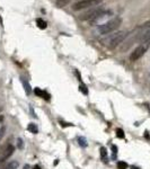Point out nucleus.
<instances>
[{"instance_id":"nucleus-1","label":"nucleus","mask_w":150,"mask_h":169,"mask_svg":"<svg viewBox=\"0 0 150 169\" xmlns=\"http://www.w3.org/2000/svg\"><path fill=\"white\" fill-rule=\"evenodd\" d=\"M127 36V32L125 31H120L116 32L114 34H108L104 38L101 39V42L104 46L108 49H115L117 45L121 44Z\"/></svg>"},{"instance_id":"nucleus-2","label":"nucleus","mask_w":150,"mask_h":169,"mask_svg":"<svg viewBox=\"0 0 150 169\" xmlns=\"http://www.w3.org/2000/svg\"><path fill=\"white\" fill-rule=\"evenodd\" d=\"M122 24V18L121 17H114L108 22L104 23L102 25H99L97 28V32L99 34H103V35H108L112 32L116 31L117 28L120 27V25Z\"/></svg>"},{"instance_id":"nucleus-3","label":"nucleus","mask_w":150,"mask_h":169,"mask_svg":"<svg viewBox=\"0 0 150 169\" xmlns=\"http://www.w3.org/2000/svg\"><path fill=\"white\" fill-rule=\"evenodd\" d=\"M102 1L103 0H80V1H77L76 3H74L72 9H74V10H81V9L95 8V7L98 6Z\"/></svg>"},{"instance_id":"nucleus-4","label":"nucleus","mask_w":150,"mask_h":169,"mask_svg":"<svg viewBox=\"0 0 150 169\" xmlns=\"http://www.w3.org/2000/svg\"><path fill=\"white\" fill-rule=\"evenodd\" d=\"M150 46V41H147V42H142L141 44L139 45L138 48L134 49V51H133L132 53H131L130 55V60L132 62L134 61H138L141 56H143V54L146 53L148 51V49H149Z\"/></svg>"},{"instance_id":"nucleus-5","label":"nucleus","mask_w":150,"mask_h":169,"mask_svg":"<svg viewBox=\"0 0 150 169\" xmlns=\"http://www.w3.org/2000/svg\"><path fill=\"white\" fill-rule=\"evenodd\" d=\"M103 10H104V9L101 8V7H99V8H91L88 11H86V13H84L82 15H80L79 19L80 20H88V22L93 23L99 15L102 14Z\"/></svg>"},{"instance_id":"nucleus-6","label":"nucleus","mask_w":150,"mask_h":169,"mask_svg":"<svg viewBox=\"0 0 150 169\" xmlns=\"http://www.w3.org/2000/svg\"><path fill=\"white\" fill-rule=\"evenodd\" d=\"M14 151H15V146H12V144H7V146H3V149L0 151V163L7 160L14 153Z\"/></svg>"},{"instance_id":"nucleus-7","label":"nucleus","mask_w":150,"mask_h":169,"mask_svg":"<svg viewBox=\"0 0 150 169\" xmlns=\"http://www.w3.org/2000/svg\"><path fill=\"white\" fill-rule=\"evenodd\" d=\"M34 93H35V95L39 96V97H41V98H45V99L50 98V95H49L48 93H45L44 90L40 89V88H35V89H34Z\"/></svg>"},{"instance_id":"nucleus-8","label":"nucleus","mask_w":150,"mask_h":169,"mask_svg":"<svg viewBox=\"0 0 150 169\" xmlns=\"http://www.w3.org/2000/svg\"><path fill=\"white\" fill-rule=\"evenodd\" d=\"M18 168V162L17 161H10L3 167V169H17Z\"/></svg>"},{"instance_id":"nucleus-9","label":"nucleus","mask_w":150,"mask_h":169,"mask_svg":"<svg viewBox=\"0 0 150 169\" xmlns=\"http://www.w3.org/2000/svg\"><path fill=\"white\" fill-rule=\"evenodd\" d=\"M54 3H55L57 7L62 8V7H65V6H67L69 3H70V0H54Z\"/></svg>"},{"instance_id":"nucleus-10","label":"nucleus","mask_w":150,"mask_h":169,"mask_svg":"<svg viewBox=\"0 0 150 169\" xmlns=\"http://www.w3.org/2000/svg\"><path fill=\"white\" fill-rule=\"evenodd\" d=\"M101 157H102V160L104 161V162H106V161L108 160V158H107V150L105 149L104 146H102V148H101Z\"/></svg>"},{"instance_id":"nucleus-11","label":"nucleus","mask_w":150,"mask_h":169,"mask_svg":"<svg viewBox=\"0 0 150 169\" xmlns=\"http://www.w3.org/2000/svg\"><path fill=\"white\" fill-rule=\"evenodd\" d=\"M36 24H37V26L41 28V29H45L46 28V22H44V20L42 19V18H37L36 19Z\"/></svg>"},{"instance_id":"nucleus-12","label":"nucleus","mask_w":150,"mask_h":169,"mask_svg":"<svg viewBox=\"0 0 150 169\" xmlns=\"http://www.w3.org/2000/svg\"><path fill=\"white\" fill-rule=\"evenodd\" d=\"M27 130H28L29 132L34 133V134H36L37 131H39V130H37V126H36V125H35V124H33V123L29 124L28 127H27Z\"/></svg>"},{"instance_id":"nucleus-13","label":"nucleus","mask_w":150,"mask_h":169,"mask_svg":"<svg viewBox=\"0 0 150 169\" xmlns=\"http://www.w3.org/2000/svg\"><path fill=\"white\" fill-rule=\"evenodd\" d=\"M22 81H23V84H24V87H25V91L27 93V95H29V94L32 93V90H31V87H29V84H28V82L27 81H25L24 79H22Z\"/></svg>"},{"instance_id":"nucleus-14","label":"nucleus","mask_w":150,"mask_h":169,"mask_svg":"<svg viewBox=\"0 0 150 169\" xmlns=\"http://www.w3.org/2000/svg\"><path fill=\"white\" fill-rule=\"evenodd\" d=\"M79 90L84 94V95H88V89H87V87H86V84H79Z\"/></svg>"},{"instance_id":"nucleus-15","label":"nucleus","mask_w":150,"mask_h":169,"mask_svg":"<svg viewBox=\"0 0 150 169\" xmlns=\"http://www.w3.org/2000/svg\"><path fill=\"white\" fill-rule=\"evenodd\" d=\"M127 163L125 161H119L117 162V168L119 169H127Z\"/></svg>"},{"instance_id":"nucleus-16","label":"nucleus","mask_w":150,"mask_h":169,"mask_svg":"<svg viewBox=\"0 0 150 169\" xmlns=\"http://www.w3.org/2000/svg\"><path fill=\"white\" fill-rule=\"evenodd\" d=\"M78 142H79V144L81 146H87V141H86L85 138H82V136L78 138Z\"/></svg>"},{"instance_id":"nucleus-17","label":"nucleus","mask_w":150,"mask_h":169,"mask_svg":"<svg viewBox=\"0 0 150 169\" xmlns=\"http://www.w3.org/2000/svg\"><path fill=\"white\" fill-rule=\"evenodd\" d=\"M147 41H150V29L144 34L143 37L141 38V42H147Z\"/></svg>"},{"instance_id":"nucleus-18","label":"nucleus","mask_w":150,"mask_h":169,"mask_svg":"<svg viewBox=\"0 0 150 169\" xmlns=\"http://www.w3.org/2000/svg\"><path fill=\"white\" fill-rule=\"evenodd\" d=\"M116 135H117L119 138H121V139L124 138V132H123V130H122V129H117V130H116Z\"/></svg>"},{"instance_id":"nucleus-19","label":"nucleus","mask_w":150,"mask_h":169,"mask_svg":"<svg viewBox=\"0 0 150 169\" xmlns=\"http://www.w3.org/2000/svg\"><path fill=\"white\" fill-rule=\"evenodd\" d=\"M5 132H6V127H5V126L0 127V141L3 140V135H5Z\"/></svg>"},{"instance_id":"nucleus-20","label":"nucleus","mask_w":150,"mask_h":169,"mask_svg":"<svg viewBox=\"0 0 150 169\" xmlns=\"http://www.w3.org/2000/svg\"><path fill=\"white\" fill-rule=\"evenodd\" d=\"M112 150H113V157H115V153H117V148L115 146H112Z\"/></svg>"},{"instance_id":"nucleus-21","label":"nucleus","mask_w":150,"mask_h":169,"mask_svg":"<svg viewBox=\"0 0 150 169\" xmlns=\"http://www.w3.org/2000/svg\"><path fill=\"white\" fill-rule=\"evenodd\" d=\"M61 123V126H72V124L70 123H63V122H60Z\"/></svg>"},{"instance_id":"nucleus-22","label":"nucleus","mask_w":150,"mask_h":169,"mask_svg":"<svg viewBox=\"0 0 150 169\" xmlns=\"http://www.w3.org/2000/svg\"><path fill=\"white\" fill-rule=\"evenodd\" d=\"M18 143H19V148H23V143H22V140L18 139Z\"/></svg>"},{"instance_id":"nucleus-23","label":"nucleus","mask_w":150,"mask_h":169,"mask_svg":"<svg viewBox=\"0 0 150 169\" xmlns=\"http://www.w3.org/2000/svg\"><path fill=\"white\" fill-rule=\"evenodd\" d=\"M33 169H41V167L40 166H34L33 167Z\"/></svg>"},{"instance_id":"nucleus-24","label":"nucleus","mask_w":150,"mask_h":169,"mask_svg":"<svg viewBox=\"0 0 150 169\" xmlns=\"http://www.w3.org/2000/svg\"><path fill=\"white\" fill-rule=\"evenodd\" d=\"M3 116H0V123L3 122Z\"/></svg>"},{"instance_id":"nucleus-25","label":"nucleus","mask_w":150,"mask_h":169,"mask_svg":"<svg viewBox=\"0 0 150 169\" xmlns=\"http://www.w3.org/2000/svg\"><path fill=\"white\" fill-rule=\"evenodd\" d=\"M0 23H1V17H0Z\"/></svg>"},{"instance_id":"nucleus-26","label":"nucleus","mask_w":150,"mask_h":169,"mask_svg":"<svg viewBox=\"0 0 150 169\" xmlns=\"http://www.w3.org/2000/svg\"><path fill=\"white\" fill-rule=\"evenodd\" d=\"M133 169H138V168H133Z\"/></svg>"},{"instance_id":"nucleus-27","label":"nucleus","mask_w":150,"mask_h":169,"mask_svg":"<svg viewBox=\"0 0 150 169\" xmlns=\"http://www.w3.org/2000/svg\"><path fill=\"white\" fill-rule=\"evenodd\" d=\"M0 112H1V108H0Z\"/></svg>"}]
</instances>
